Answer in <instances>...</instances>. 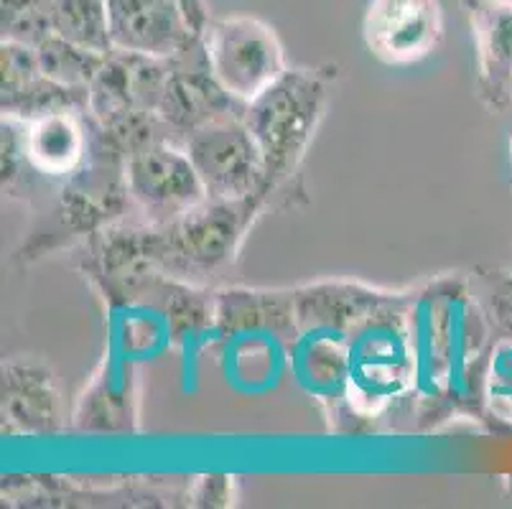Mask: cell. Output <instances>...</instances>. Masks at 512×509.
<instances>
[{
    "label": "cell",
    "instance_id": "6da1fadb",
    "mask_svg": "<svg viewBox=\"0 0 512 509\" xmlns=\"http://www.w3.org/2000/svg\"><path fill=\"white\" fill-rule=\"evenodd\" d=\"M411 331L416 352L413 400L421 418L479 413L495 326L467 275H444L416 288Z\"/></svg>",
    "mask_w": 512,
    "mask_h": 509
},
{
    "label": "cell",
    "instance_id": "7a4b0ae2",
    "mask_svg": "<svg viewBox=\"0 0 512 509\" xmlns=\"http://www.w3.org/2000/svg\"><path fill=\"white\" fill-rule=\"evenodd\" d=\"M411 296L388 293L347 339V415L383 418L413 400L416 352L411 331Z\"/></svg>",
    "mask_w": 512,
    "mask_h": 509
},
{
    "label": "cell",
    "instance_id": "3957f363",
    "mask_svg": "<svg viewBox=\"0 0 512 509\" xmlns=\"http://www.w3.org/2000/svg\"><path fill=\"white\" fill-rule=\"evenodd\" d=\"M296 334L291 291H222L214 298V336L227 385L263 395L288 372V349Z\"/></svg>",
    "mask_w": 512,
    "mask_h": 509
},
{
    "label": "cell",
    "instance_id": "277c9868",
    "mask_svg": "<svg viewBox=\"0 0 512 509\" xmlns=\"http://www.w3.org/2000/svg\"><path fill=\"white\" fill-rule=\"evenodd\" d=\"M329 69H291L242 107V123L258 143L268 176V199L304 161L329 105Z\"/></svg>",
    "mask_w": 512,
    "mask_h": 509
},
{
    "label": "cell",
    "instance_id": "5b68a950",
    "mask_svg": "<svg viewBox=\"0 0 512 509\" xmlns=\"http://www.w3.org/2000/svg\"><path fill=\"white\" fill-rule=\"evenodd\" d=\"M263 207L265 204L258 199H207L169 222H153L146 227V235L158 275H209L232 263L245 232Z\"/></svg>",
    "mask_w": 512,
    "mask_h": 509
},
{
    "label": "cell",
    "instance_id": "8992f818",
    "mask_svg": "<svg viewBox=\"0 0 512 509\" xmlns=\"http://www.w3.org/2000/svg\"><path fill=\"white\" fill-rule=\"evenodd\" d=\"M202 46L212 77L242 105L288 72L281 39L273 26L255 16L209 18Z\"/></svg>",
    "mask_w": 512,
    "mask_h": 509
},
{
    "label": "cell",
    "instance_id": "52a82bcc",
    "mask_svg": "<svg viewBox=\"0 0 512 509\" xmlns=\"http://www.w3.org/2000/svg\"><path fill=\"white\" fill-rule=\"evenodd\" d=\"M184 151L192 158L209 199L217 202L268 204V176L258 143L242 115L214 120L184 138Z\"/></svg>",
    "mask_w": 512,
    "mask_h": 509
},
{
    "label": "cell",
    "instance_id": "ba28073f",
    "mask_svg": "<svg viewBox=\"0 0 512 509\" xmlns=\"http://www.w3.org/2000/svg\"><path fill=\"white\" fill-rule=\"evenodd\" d=\"M123 179L130 202L151 214L153 222H169L209 199L189 153L171 138L130 153L123 161Z\"/></svg>",
    "mask_w": 512,
    "mask_h": 509
},
{
    "label": "cell",
    "instance_id": "9c48e42d",
    "mask_svg": "<svg viewBox=\"0 0 512 509\" xmlns=\"http://www.w3.org/2000/svg\"><path fill=\"white\" fill-rule=\"evenodd\" d=\"M362 39L377 62L411 67L439 49L444 39L441 0H370Z\"/></svg>",
    "mask_w": 512,
    "mask_h": 509
},
{
    "label": "cell",
    "instance_id": "30bf717a",
    "mask_svg": "<svg viewBox=\"0 0 512 509\" xmlns=\"http://www.w3.org/2000/svg\"><path fill=\"white\" fill-rule=\"evenodd\" d=\"M105 13L115 51L171 62L202 41L181 0H105Z\"/></svg>",
    "mask_w": 512,
    "mask_h": 509
},
{
    "label": "cell",
    "instance_id": "8fae6325",
    "mask_svg": "<svg viewBox=\"0 0 512 509\" xmlns=\"http://www.w3.org/2000/svg\"><path fill=\"white\" fill-rule=\"evenodd\" d=\"M169 72L171 62L166 59L113 49L97 77L92 79L87 112L100 128H107L130 115L156 112Z\"/></svg>",
    "mask_w": 512,
    "mask_h": 509
},
{
    "label": "cell",
    "instance_id": "7c38bea8",
    "mask_svg": "<svg viewBox=\"0 0 512 509\" xmlns=\"http://www.w3.org/2000/svg\"><path fill=\"white\" fill-rule=\"evenodd\" d=\"M242 107L245 105L232 100L212 77L204 46L199 41L192 51H186L179 59H171V72L156 115L169 128V133H179L181 138H186L192 130L214 120L242 115Z\"/></svg>",
    "mask_w": 512,
    "mask_h": 509
},
{
    "label": "cell",
    "instance_id": "4fadbf2b",
    "mask_svg": "<svg viewBox=\"0 0 512 509\" xmlns=\"http://www.w3.org/2000/svg\"><path fill=\"white\" fill-rule=\"evenodd\" d=\"M477 51V97L490 112L512 105V0H462Z\"/></svg>",
    "mask_w": 512,
    "mask_h": 509
},
{
    "label": "cell",
    "instance_id": "5bb4252c",
    "mask_svg": "<svg viewBox=\"0 0 512 509\" xmlns=\"http://www.w3.org/2000/svg\"><path fill=\"white\" fill-rule=\"evenodd\" d=\"M347 339L342 331L304 326L288 349V372L296 385L332 418H347Z\"/></svg>",
    "mask_w": 512,
    "mask_h": 509
},
{
    "label": "cell",
    "instance_id": "9a60e30c",
    "mask_svg": "<svg viewBox=\"0 0 512 509\" xmlns=\"http://www.w3.org/2000/svg\"><path fill=\"white\" fill-rule=\"evenodd\" d=\"M82 112L85 110L64 107L29 120H16L18 151L26 166L51 179L77 174L87 163V153L92 148Z\"/></svg>",
    "mask_w": 512,
    "mask_h": 509
},
{
    "label": "cell",
    "instance_id": "2e32d148",
    "mask_svg": "<svg viewBox=\"0 0 512 509\" xmlns=\"http://www.w3.org/2000/svg\"><path fill=\"white\" fill-rule=\"evenodd\" d=\"M3 426L26 436L57 431L59 400L46 367L29 359L3 364Z\"/></svg>",
    "mask_w": 512,
    "mask_h": 509
},
{
    "label": "cell",
    "instance_id": "e0dca14e",
    "mask_svg": "<svg viewBox=\"0 0 512 509\" xmlns=\"http://www.w3.org/2000/svg\"><path fill=\"white\" fill-rule=\"evenodd\" d=\"M390 291L362 286V283H344V280H327L291 291L293 321L296 329L319 326L349 334L377 303Z\"/></svg>",
    "mask_w": 512,
    "mask_h": 509
},
{
    "label": "cell",
    "instance_id": "ac0fdd59",
    "mask_svg": "<svg viewBox=\"0 0 512 509\" xmlns=\"http://www.w3.org/2000/svg\"><path fill=\"white\" fill-rule=\"evenodd\" d=\"M130 370V359L113 349L110 364H105V375L97 377L95 387L82 398V410L77 413V423L82 428H115L125 426L128 418V380L125 372Z\"/></svg>",
    "mask_w": 512,
    "mask_h": 509
},
{
    "label": "cell",
    "instance_id": "d6986e66",
    "mask_svg": "<svg viewBox=\"0 0 512 509\" xmlns=\"http://www.w3.org/2000/svg\"><path fill=\"white\" fill-rule=\"evenodd\" d=\"M34 49L41 74L54 84L69 87V90H90L92 79L97 77L107 59V54H97V51L72 44L57 34L41 39Z\"/></svg>",
    "mask_w": 512,
    "mask_h": 509
},
{
    "label": "cell",
    "instance_id": "ffe728a7",
    "mask_svg": "<svg viewBox=\"0 0 512 509\" xmlns=\"http://www.w3.org/2000/svg\"><path fill=\"white\" fill-rule=\"evenodd\" d=\"M51 34L97 54H110L105 0H54L51 3Z\"/></svg>",
    "mask_w": 512,
    "mask_h": 509
},
{
    "label": "cell",
    "instance_id": "44dd1931",
    "mask_svg": "<svg viewBox=\"0 0 512 509\" xmlns=\"http://www.w3.org/2000/svg\"><path fill=\"white\" fill-rule=\"evenodd\" d=\"M467 278L497 334L512 339V275L505 270L479 268Z\"/></svg>",
    "mask_w": 512,
    "mask_h": 509
},
{
    "label": "cell",
    "instance_id": "7402d4cb",
    "mask_svg": "<svg viewBox=\"0 0 512 509\" xmlns=\"http://www.w3.org/2000/svg\"><path fill=\"white\" fill-rule=\"evenodd\" d=\"M484 408L512 423V339L500 336L484 372Z\"/></svg>",
    "mask_w": 512,
    "mask_h": 509
},
{
    "label": "cell",
    "instance_id": "603a6c76",
    "mask_svg": "<svg viewBox=\"0 0 512 509\" xmlns=\"http://www.w3.org/2000/svg\"><path fill=\"white\" fill-rule=\"evenodd\" d=\"M230 489H232V476H204L199 482V489L194 492V499L197 504H204V507H225L230 504Z\"/></svg>",
    "mask_w": 512,
    "mask_h": 509
},
{
    "label": "cell",
    "instance_id": "cb8c5ba5",
    "mask_svg": "<svg viewBox=\"0 0 512 509\" xmlns=\"http://www.w3.org/2000/svg\"><path fill=\"white\" fill-rule=\"evenodd\" d=\"M186 8V16H189V21H192V26L197 28L199 34L204 31V26H207L209 16L207 11H204V0H181Z\"/></svg>",
    "mask_w": 512,
    "mask_h": 509
},
{
    "label": "cell",
    "instance_id": "d4e9b609",
    "mask_svg": "<svg viewBox=\"0 0 512 509\" xmlns=\"http://www.w3.org/2000/svg\"><path fill=\"white\" fill-rule=\"evenodd\" d=\"M507 153H510V171H512V135H510V143H507Z\"/></svg>",
    "mask_w": 512,
    "mask_h": 509
}]
</instances>
